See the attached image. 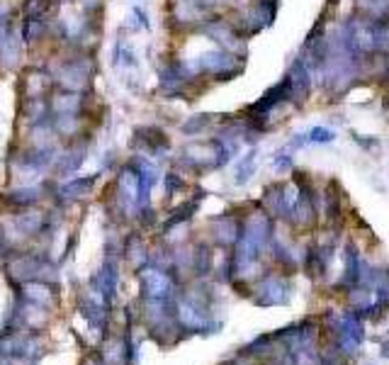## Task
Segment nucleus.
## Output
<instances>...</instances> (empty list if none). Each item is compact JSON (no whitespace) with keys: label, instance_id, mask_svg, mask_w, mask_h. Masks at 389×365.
I'll use <instances>...</instances> for the list:
<instances>
[{"label":"nucleus","instance_id":"obj_1","mask_svg":"<svg viewBox=\"0 0 389 365\" xmlns=\"http://www.w3.org/2000/svg\"><path fill=\"white\" fill-rule=\"evenodd\" d=\"M47 69L54 75L56 88H64V91H73V93H91L97 64L93 51L69 49L66 54L56 56Z\"/></svg>","mask_w":389,"mask_h":365},{"label":"nucleus","instance_id":"obj_2","mask_svg":"<svg viewBox=\"0 0 389 365\" xmlns=\"http://www.w3.org/2000/svg\"><path fill=\"white\" fill-rule=\"evenodd\" d=\"M56 88L54 75L49 73L47 66H27L20 75L17 91H20V100H42L49 97Z\"/></svg>","mask_w":389,"mask_h":365},{"label":"nucleus","instance_id":"obj_3","mask_svg":"<svg viewBox=\"0 0 389 365\" xmlns=\"http://www.w3.org/2000/svg\"><path fill=\"white\" fill-rule=\"evenodd\" d=\"M88 93H73L64 88H54L49 95V108L51 115H88Z\"/></svg>","mask_w":389,"mask_h":365}]
</instances>
